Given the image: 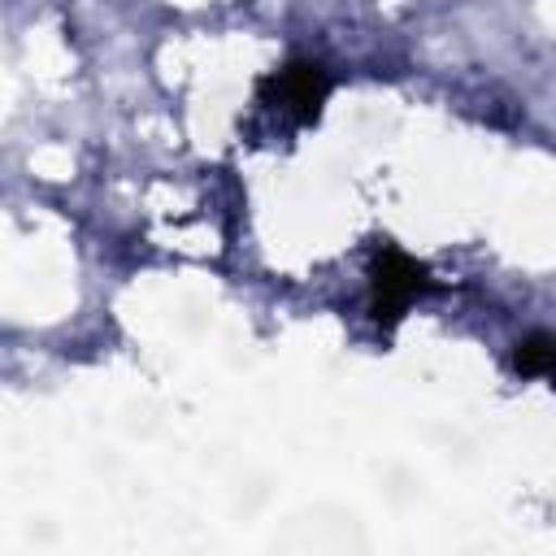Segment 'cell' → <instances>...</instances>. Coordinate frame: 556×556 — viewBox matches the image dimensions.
<instances>
[{
  "instance_id": "cell-1",
  "label": "cell",
  "mask_w": 556,
  "mask_h": 556,
  "mask_svg": "<svg viewBox=\"0 0 556 556\" xmlns=\"http://www.w3.org/2000/svg\"><path fill=\"white\" fill-rule=\"evenodd\" d=\"M434 291V278L421 261H413L404 248L382 243L369 261V317L382 334H391L400 326V317L426 295Z\"/></svg>"
},
{
  "instance_id": "cell-2",
  "label": "cell",
  "mask_w": 556,
  "mask_h": 556,
  "mask_svg": "<svg viewBox=\"0 0 556 556\" xmlns=\"http://www.w3.org/2000/svg\"><path fill=\"white\" fill-rule=\"evenodd\" d=\"M330 87H334V78L321 61H287L282 70H274L256 83V104L274 109L291 126H308V122H317Z\"/></svg>"
},
{
  "instance_id": "cell-3",
  "label": "cell",
  "mask_w": 556,
  "mask_h": 556,
  "mask_svg": "<svg viewBox=\"0 0 556 556\" xmlns=\"http://www.w3.org/2000/svg\"><path fill=\"white\" fill-rule=\"evenodd\" d=\"M552 356H556V343H552L547 330H539V334H530V339L517 343L513 365H517L521 378H547L552 374Z\"/></svg>"
}]
</instances>
